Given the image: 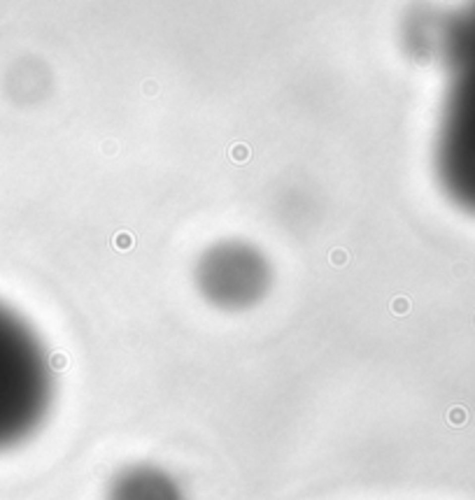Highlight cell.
<instances>
[{"mask_svg": "<svg viewBox=\"0 0 475 500\" xmlns=\"http://www.w3.org/2000/svg\"><path fill=\"white\" fill-rule=\"evenodd\" d=\"M447 70L436 170L445 193L475 214V0L466 2L440 33Z\"/></svg>", "mask_w": 475, "mask_h": 500, "instance_id": "obj_1", "label": "cell"}, {"mask_svg": "<svg viewBox=\"0 0 475 500\" xmlns=\"http://www.w3.org/2000/svg\"><path fill=\"white\" fill-rule=\"evenodd\" d=\"M52 405V365L33 328L0 305V449L33 435Z\"/></svg>", "mask_w": 475, "mask_h": 500, "instance_id": "obj_2", "label": "cell"}, {"mask_svg": "<svg viewBox=\"0 0 475 500\" xmlns=\"http://www.w3.org/2000/svg\"><path fill=\"white\" fill-rule=\"evenodd\" d=\"M196 284L217 307L245 310L270 286V266L256 247L240 240L217 242L198 258Z\"/></svg>", "mask_w": 475, "mask_h": 500, "instance_id": "obj_3", "label": "cell"}, {"mask_svg": "<svg viewBox=\"0 0 475 500\" xmlns=\"http://www.w3.org/2000/svg\"><path fill=\"white\" fill-rule=\"evenodd\" d=\"M108 500H184V493L163 470L135 465L112 482Z\"/></svg>", "mask_w": 475, "mask_h": 500, "instance_id": "obj_4", "label": "cell"}]
</instances>
